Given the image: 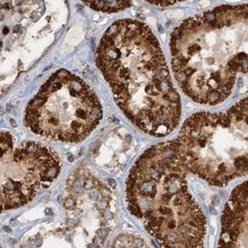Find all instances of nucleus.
<instances>
[{"label": "nucleus", "mask_w": 248, "mask_h": 248, "mask_svg": "<svg viewBox=\"0 0 248 248\" xmlns=\"http://www.w3.org/2000/svg\"><path fill=\"white\" fill-rule=\"evenodd\" d=\"M96 64L117 106L142 132L155 137L173 132L181 119L180 95L159 41L143 22L122 19L100 40Z\"/></svg>", "instance_id": "obj_1"}, {"label": "nucleus", "mask_w": 248, "mask_h": 248, "mask_svg": "<svg viewBox=\"0 0 248 248\" xmlns=\"http://www.w3.org/2000/svg\"><path fill=\"white\" fill-rule=\"evenodd\" d=\"M248 5H221L186 19L170 40L172 69L182 91L201 105L215 106L246 74Z\"/></svg>", "instance_id": "obj_2"}, {"label": "nucleus", "mask_w": 248, "mask_h": 248, "mask_svg": "<svg viewBox=\"0 0 248 248\" xmlns=\"http://www.w3.org/2000/svg\"><path fill=\"white\" fill-rule=\"evenodd\" d=\"M187 175L173 140L149 148L129 172L128 209L161 246L203 245L206 221L189 191Z\"/></svg>", "instance_id": "obj_3"}, {"label": "nucleus", "mask_w": 248, "mask_h": 248, "mask_svg": "<svg viewBox=\"0 0 248 248\" xmlns=\"http://www.w3.org/2000/svg\"><path fill=\"white\" fill-rule=\"evenodd\" d=\"M247 98L223 112H198L185 121L176 154L188 173L217 187L247 174Z\"/></svg>", "instance_id": "obj_4"}, {"label": "nucleus", "mask_w": 248, "mask_h": 248, "mask_svg": "<svg viewBox=\"0 0 248 248\" xmlns=\"http://www.w3.org/2000/svg\"><path fill=\"white\" fill-rule=\"evenodd\" d=\"M101 118V105L91 87L79 77L61 70L28 103L24 123L44 138L78 143L97 127Z\"/></svg>", "instance_id": "obj_5"}, {"label": "nucleus", "mask_w": 248, "mask_h": 248, "mask_svg": "<svg viewBox=\"0 0 248 248\" xmlns=\"http://www.w3.org/2000/svg\"><path fill=\"white\" fill-rule=\"evenodd\" d=\"M60 172L61 161L52 148L33 141L15 147L11 135L2 132L0 184L3 211L31 202L49 187Z\"/></svg>", "instance_id": "obj_6"}, {"label": "nucleus", "mask_w": 248, "mask_h": 248, "mask_svg": "<svg viewBox=\"0 0 248 248\" xmlns=\"http://www.w3.org/2000/svg\"><path fill=\"white\" fill-rule=\"evenodd\" d=\"M247 183L244 182L232 191L224 206L218 246L247 248Z\"/></svg>", "instance_id": "obj_7"}, {"label": "nucleus", "mask_w": 248, "mask_h": 248, "mask_svg": "<svg viewBox=\"0 0 248 248\" xmlns=\"http://www.w3.org/2000/svg\"><path fill=\"white\" fill-rule=\"evenodd\" d=\"M84 4H86L90 8L96 11L113 13V12H118L130 7L132 2L130 1H92V2H84Z\"/></svg>", "instance_id": "obj_8"}, {"label": "nucleus", "mask_w": 248, "mask_h": 248, "mask_svg": "<svg viewBox=\"0 0 248 248\" xmlns=\"http://www.w3.org/2000/svg\"><path fill=\"white\" fill-rule=\"evenodd\" d=\"M151 4H153V5H157V6H170V5H173V4H175L176 2L175 1H173V2H171V1H164V2H162V1H149Z\"/></svg>", "instance_id": "obj_9"}]
</instances>
